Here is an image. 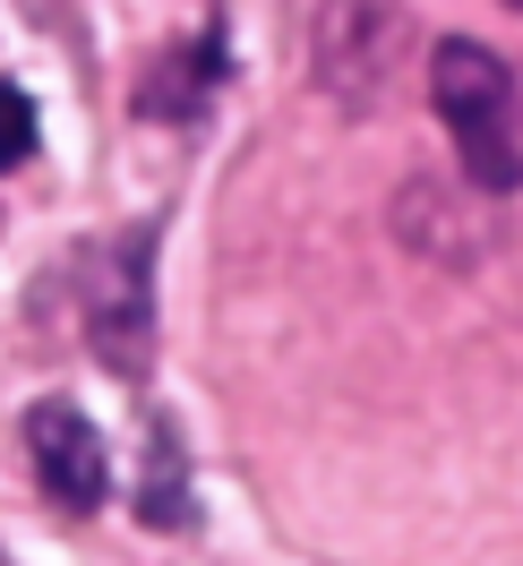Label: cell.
Segmentation results:
<instances>
[{
	"instance_id": "6da1fadb",
	"label": "cell",
	"mask_w": 523,
	"mask_h": 566,
	"mask_svg": "<svg viewBox=\"0 0 523 566\" xmlns=\"http://www.w3.org/2000/svg\"><path fill=\"white\" fill-rule=\"evenodd\" d=\"M429 104L454 129V164L481 180L489 198L523 189V138H515V70L489 43L454 35L429 52Z\"/></svg>"
},
{
	"instance_id": "7a4b0ae2",
	"label": "cell",
	"mask_w": 523,
	"mask_h": 566,
	"mask_svg": "<svg viewBox=\"0 0 523 566\" xmlns=\"http://www.w3.org/2000/svg\"><path fill=\"white\" fill-rule=\"evenodd\" d=\"M155 223L121 232L95 249V275H86V344L104 353V369L138 378L155 353Z\"/></svg>"
},
{
	"instance_id": "3957f363",
	"label": "cell",
	"mask_w": 523,
	"mask_h": 566,
	"mask_svg": "<svg viewBox=\"0 0 523 566\" xmlns=\"http://www.w3.org/2000/svg\"><path fill=\"white\" fill-rule=\"evenodd\" d=\"M27 455H35V481L52 490V506H70V515H95L112 490V463H104V438L95 421L77 412V403H35L27 412Z\"/></svg>"
},
{
	"instance_id": "277c9868",
	"label": "cell",
	"mask_w": 523,
	"mask_h": 566,
	"mask_svg": "<svg viewBox=\"0 0 523 566\" xmlns=\"http://www.w3.org/2000/svg\"><path fill=\"white\" fill-rule=\"evenodd\" d=\"M215 77H223V35H198V52L189 61H164V70H146L138 86V112H155V120H180V112H198L215 95Z\"/></svg>"
},
{
	"instance_id": "5b68a950",
	"label": "cell",
	"mask_w": 523,
	"mask_h": 566,
	"mask_svg": "<svg viewBox=\"0 0 523 566\" xmlns=\"http://www.w3.org/2000/svg\"><path fill=\"white\" fill-rule=\"evenodd\" d=\"M138 515H146L155 532L189 524V490H180V463H172V429H155V455H146V497H138Z\"/></svg>"
},
{
	"instance_id": "8992f818",
	"label": "cell",
	"mask_w": 523,
	"mask_h": 566,
	"mask_svg": "<svg viewBox=\"0 0 523 566\" xmlns=\"http://www.w3.org/2000/svg\"><path fill=\"white\" fill-rule=\"evenodd\" d=\"M27 155H35V104L18 86H0V172H18Z\"/></svg>"
},
{
	"instance_id": "52a82bcc",
	"label": "cell",
	"mask_w": 523,
	"mask_h": 566,
	"mask_svg": "<svg viewBox=\"0 0 523 566\" xmlns=\"http://www.w3.org/2000/svg\"><path fill=\"white\" fill-rule=\"evenodd\" d=\"M506 9H523V0H506Z\"/></svg>"
}]
</instances>
